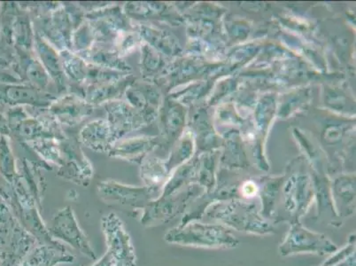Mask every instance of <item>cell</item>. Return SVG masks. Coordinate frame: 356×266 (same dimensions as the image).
I'll use <instances>...</instances> for the list:
<instances>
[{
	"instance_id": "8992f818",
	"label": "cell",
	"mask_w": 356,
	"mask_h": 266,
	"mask_svg": "<svg viewBox=\"0 0 356 266\" xmlns=\"http://www.w3.org/2000/svg\"><path fill=\"white\" fill-rule=\"evenodd\" d=\"M187 198L159 201L149 203L145 208V212L141 217L142 225L147 227L163 225L176 219L180 213L184 212L186 208Z\"/></svg>"
},
{
	"instance_id": "6da1fadb",
	"label": "cell",
	"mask_w": 356,
	"mask_h": 266,
	"mask_svg": "<svg viewBox=\"0 0 356 266\" xmlns=\"http://www.w3.org/2000/svg\"><path fill=\"white\" fill-rule=\"evenodd\" d=\"M164 240L171 244L203 249H236L241 243L227 227L199 221L168 230Z\"/></svg>"
},
{
	"instance_id": "52a82bcc",
	"label": "cell",
	"mask_w": 356,
	"mask_h": 266,
	"mask_svg": "<svg viewBox=\"0 0 356 266\" xmlns=\"http://www.w3.org/2000/svg\"><path fill=\"white\" fill-rule=\"evenodd\" d=\"M61 245L44 244L34 248L19 266H54L58 263L73 262L74 256Z\"/></svg>"
},
{
	"instance_id": "277c9868",
	"label": "cell",
	"mask_w": 356,
	"mask_h": 266,
	"mask_svg": "<svg viewBox=\"0 0 356 266\" xmlns=\"http://www.w3.org/2000/svg\"><path fill=\"white\" fill-rule=\"evenodd\" d=\"M108 252L114 266H137V256L124 222L115 213L102 219Z\"/></svg>"
},
{
	"instance_id": "7a4b0ae2",
	"label": "cell",
	"mask_w": 356,
	"mask_h": 266,
	"mask_svg": "<svg viewBox=\"0 0 356 266\" xmlns=\"http://www.w3.org/2000/svg\"><path fill=\"white\" fill-rule=\"evenodd\" d=\"M209 219L236 231L258 236L277 233L275 224L262 217L261 210L254 204L229 203L219 204L207 212Z\"/></svg>"
},
{
	"instance_id": "3957f363",
	"label": "cell",
	"mask_w": 356,
	"mask_h": 266,
	"mask_svg": "<svg viewBox=\"0 0 356 266\" xmlns=\"http://www.w3.org/2000/svg\"><path fill=\"white\" fill-rule=\"evenodd\" d=\"M290 226L283 242L278 247L280 256L286 258L304 253L326 256L338 251V247L323 233L310 231L300 222Z\"/></svg>"
},
{
	"instance_id": "ba28073f",
	"label": "cell",
	"mask_w": 356,
	"mask_h": 266,
	"mask_svg": "<svg viewBox=\"0 0 356 266\" xmlns=\"http://www.w3.org/2000/svg\"><path fill=\"white\" fill-rule=\"evenodd\" d=\"M355 253V235L349 236L348 243L343 247L341 251L333 253L326 261L323 262L321 266H333L338 265L348 258L349 256Z\"/></svg>"
},
{
	"instance_id": "9c48e42d",
	"label": "cell",
	"mask_w": 356,
	"mask_h": 266,
	"mask_svg": "<svg viewBox=\"0 0 356 266\" xmlns=\"http://www.w3.org/2000/svg\"><path fill=\"white\" fill-rule=\"evenodd\" d=\"M92 266H114L113 265V261L108 253H106L104 256L98 263H96L95 265Z\"/></svg>"
},
{
	"instance_id": "30bf717a",
	"label": "cell",
	"mask_w": 356,
	"mask_h": 266,
	"mask_svg": "<svg viewBox=\"0 0 356 266\" xmlns=\"http://www.w3.org/2000/svg\"><path fill=\"white\" fill-rule=\"evenodd\" d=\"M333 266H355V253L346 258V260Z\"/></svg>"
},
{
	"instance_id": "5b68a950",
	"label": "cell",
	"mask_w": 356,
	"mask_h": 266,
	"mask_svg": "<svg viewBox=\"0 0 356 266\" xmlns=\"http://www.w3.org/2000/svg\"><path fill=\"white\" fill-rule=\"evenodd\" d=\"M47 231L54 240H60L88 258H96L95 251L70 207L65 208L51 219Z\"/></svg>"
}]
</instances>
